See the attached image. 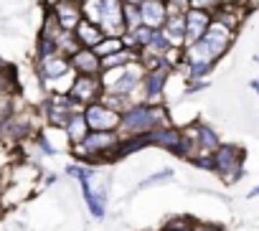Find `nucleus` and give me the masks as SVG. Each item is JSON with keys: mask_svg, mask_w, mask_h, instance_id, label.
Here are the masks:
<instances>
[{"mask_svg": "<svg viewBox=\"0 0 259 231\" xmlns=\"http://www.w3.org/2000/svg\"><path fill=\"white\" fill-rule=\"evenodd\" d=\"M173 125L168 107L160 102H130L122 112H119V137H130V135H145L155 127H165Z\"/></svg>", "mask_w": 259, "mask_h": 231, "instance_id": "nucleus-1", "label": "nucleus"}, {"mask_svg": "<svg viewBox=\"0 0 259 231\" xmlns=\"http://www.w3.org/2000/svg\"><path fill=\"white\" fill-rule=\"evenodd\" d=\"M143 71L145 69L140 66V61H135V64H127V66H119V69H104L99 74V81H102L104 91L119 94L127 102H135V97L140 91Z\"/></svg>", "mask_w": 259, "mask_h": 231, "instance_id": "nucleus-2", "label": "nucleus"}, {"mask_svg": "<svg viewBox=\"0 0 259 231\" xmlns=\"http://www.w3.org/2000/svg\"><path fill=\"white\" fill-rule=\"evenodd\" d=\"M211 158H213V173H216L224 183L231 186V183H236V180L244 175V158H246L244 148L221 143V145L211 153Z\"/></svg>", "mask_w": 259, "mask_h": 231, "instance_id": "nucleus-3", "label": "nucleus"}, {"mask_svg": "<svg viewBox=\"0 0 259 231\" xmlns=\"http://www.w3.org/2000/svg\"><path fill=\"white\" fill-rule=\"evenodd\" d=\"M33 71H36V76L41 81V89L46 94H51V89H54L56 81H64V79L74 76L71 64H69V56H64V54H51V56L36 59L33 61Z\"/></svg>", "mask_w": 259, "mask_h": 231, "instance_id": "nucleus-4", "label": "nucleus"}, {"mask_svg": "<svg viewBox=\"0 0 259 231\" xmlns=\"http://www.w3.org/2000/svg\"><path fill=\"white\" fill-rule=\"evenodd\" d=\"M74 112H81V107L69 94H49L41 102V114H44L46 125L54 127V130H64Z\"/></svg>", "mask_w": 259, "mask_h": 231, "instance_id": "nucleus-5", "label": "nucleus"}, {"mask_svg": "<svg viewBox=\"0 0 259 231\" xmlns=\"http://www.w3.org/2000/svg\"><path fill=\"white\" fill-rule=\"evenodd\" d=\"M79 186H81V196H84V201H87V208H89L92 218L102 221V218L107 216V183L99 180V175H97V170H94V173H92L87 180H81Z\"/></svg>", "mask_w": 259, "mask_h": 231, "instance_id": "nucleus-6", "label": "nucleus"}, {"mask_svg": "<svg viewBox=\"0 0 259 231\" xmlns=\"http://www.w3.org/2000/svg\"><path fill=\"white\" fill-rule=\"evenodd\" d=\"M81 114H84V120H87V127L94 130V132H117L119 130V112L104 107L99 99L92 102V104H87L81 109Z\"/></svg>", "mask_w": 259, "mask_h": 231, "instance_id": "nucleus-7", "label": "nucleus"}, {"mask_svg": "<svg viewBox=\"0 0 259 231\" xmlns=\"http://www.w3.org/2000/svg\"><path fill=\"white\" fill-rule=\"evenodd\" d=\"M99 31L104 36H122L124 28V18H122V0H99V11H97V21Z\"/></svg>", "mask_w": 259, "mask_h": 231, "instance_id": "nucleus-8", "label": "nucleus"}, {"mask_svg": "<svg viewBox=\"0 0 259 231\" xmlns=\"http://www.w3.org/2000/svg\"><path fill=\"white\" fill-rule=\"evenodd\" d=\"M170 74H173V69H170L168 64L145 69V71H143V81H140V89H143V99H140V102H160L163 89H165Z\"/></svg>", "mask_w": 259, "mask_h": 231, "instance_id": "nucleus-9", "label": "nucleus"}, {"mask_svg": "<svg viewBox=\"0 0 259 231\" xmlns=\"http://www.w3.org/2000/svg\"><path fill=\"white\" fill-rule=\"evenodd\" d=\"M104 89H102V81H99V76H87V74H74V81H71V86H69V97L84 109L87 104H92V102H97L99 99V94H102Z\"/></svg>", "mask_w": 259, "mask_h": 231, "instance_id": "nucleus-10", "label": "nucleus"}, {"mask_svg": "<svg viewBox=\"0 0 259 231\" xmlns=\"http://www.w3.org/2000/svg\"><path fill=\"white\" fill-rule=\"evenodd\" d=\"M46 8L51 11V16L61 31H74L76 23L84 18L79 0H46Z\"/></svg>", "mask_w": 259, "mask_h": 231, "instance_id": "nucleus-11", "label": "nucleus"}, {"mask_svg": "<svg viewBox=\"0 0 259 231\" xmlns=\"http://www.w3.org/2000/svg\"><path fill=\"white\" fill-rule=\"evenodd\" d=\"M234 38H236V31H231V28L221 26V23H219V21H213V18H211L208 31L203 33V41L211 46V51L216 54V59H224V56L229 54V49H231Z\"/></svg>", "mask_w": 259, "mask_h": 231, "instance_id": "nucleus-12", "label": "nucleus"}, {"mask_svg": "<svg viewBox=\"0 0 259 231\" xmlns=\"http://www.w3.org/2000/svg\"><path fill=\"white\" fill-rule=\"evenodd\" d=\"M183 21H186V43L183 46H191L198 38H203V33L208 31L211 13L208 11H198V8H186L183 11Z\"/></svg>", "mask_w": 259, "mask_h": 231, "instance_id": "nucleus-13", "label": "nucleus"}, {"mask_svg": "<svg viewBox=\"0 0 259 231\" xmlns=\"http://www.w3.org/2000/svg\"><path fill=\"white\" fill-rule=\"evenodd\" d=\"M71 71L74 74H87V76H99L102 71V59L94 54V49H84L79 46L71 56H69Z\"/></svg>", "mask_w": 259, "mask_h": 231, "instance_id": "nucleus-14", "label": "nucleus"}, {"mask_svg": "<svg viewBox=\"0 0 259 231\" xmlns=\"http://www.w3.org/2000/svg\"><path fill=\"white\" fill-rule=\"evenodd\" d=\"M138 8H140L143 26H148L153 31L163 28V23L168 18V3H165V0H140Z\"/></svg>", "mask_w": 259, "mask_h": 231, "instance_id": "nucleus-15", "label": "nucleus"}, {"mask_svg": "<svg viewBox=\"0 0 259 231\" xmlns=\"http://www.w3.org/2000/svg\"><path fill=\"white\" fill-rule=\"evenodd\" d=\"M148 135H150V145H155V148H165V150H170L173 155L181 153V127H176V125H165V127H155V130H150Z\"/></svg>", "mask_w": 259, "mask_h": 231, "instance_id": "nucleus-16", "label": "nucleus"}, {"mask_svg": "<svg viewBox=\"0 0 259 231\" xmlns=\"http://www.w3.org/2000/svg\"><path fill=\"white\" fill-rule=\"evenodd\" d=\"M160 33L165 36V41L170 46L183 49V43H186V21H183V13H168Z\"/></svg>", "mask_w": 259, "mask_h": 231, "instance_id": "nucleus-17", "label": "nucleus"}, {"mask_svg": "<svg viewBox=\"0 0 259 231\" xmlns=\"http://www.w3.org/2000/svg\"><path fill=\"white\" fill-rule=\"evenodd\" d=\"M74 38H76V43H79V46H84V49H94V46L104 38V33L99 31V26H97V23H92V21L81 18V21L76 23V28H74Z\"/></svg>", "mask_w": 259, "mask_h": 231, "instance_id": "nucleus-18", "label": "nucleus"}, {"mask_svg": "<svg viewBox=\"0 0 259 231\" xmlns=\"http://www.w3.org/2000/svg\"><path fill=\"white\" fill-rule=\"evenodd\" d=\"M193 130H196V143H198V155L201 153H213L219 145H221V137L219 132L206 125V122H193Z\"/></svg>", "mask_w": 259, "mask_h": 231, "instance_id": "nucleus-19", "label": "nucleus"}, {"mask_svg": "<svg viewBox=\"0 0 259 231\" xmlns=\"http://www.w3.org/2000/svg\"><path fill=\"white\" fill-rule=\"evenodd\" d=\"M64 135H66V140H69L71 145L81 143V140L89 135V127H87V120H84V114H81V112H74V114H71L69 125L64 127Z\"/></svg>", "mask_w": 259, "mask_h": 231, "instance_id": "nucleus-20", "label": "nucleus"}, {"mask_svg": "<svg viewBox=\"0 0 259 231\" xmlns=\"http://www.w3.org/2000/svg\"><path fill=\"white\" fill-rule=\"evenodd\" d=\"M138 61V51H133V49H122V51H117V54H109V56H104L102 59V71L104 69H119V66H127V64H135ZM99 71V74H102Z\"/></svg>", "mask_w": 259, "mask_h": 231, "instance_id": "nucleus-21", "label": "nucleus"}, {"mask_svg": "<svg viewBox=\"0 0 259 231\" xmlns=\"http://www.w3.org/2000/svg\"><path fill=\"white\" fill-rule=\"evenodd\" d=\"M124 49V43H122V36H104L97 46H94V54L99 56V59H104V56H109V54H117V51H122Z\"/></svg>", "mask_w": 259, "mask_h": 231, "instance_id": "nucleus-22", "label": "nucleus"}, {"mask_svg": "<svg viewBox=\"0 0 259 231\" xmlns=\"http://www.w3.org/2000/svg\"><path fill=\"white\" fill-rule=\"evenodd\" d=\"M196 223H198V221L191 218V216H173V218H168L158 231H193Z\"/></svg>", "mask_w": 259, "mask_h": 231, "instance_id": "nucleus-23", "label": "nucleus"}, {"mask_svg": "<svg viewBox=\"0 0 259 231\" xmlns=\"http://www.w3.org/2000/svg\"><path fill=\"white\" fill-rule=\"evenodd\" d=\"M122 18H124V28H127V31L143 26V21H140V8H138L135 3H122Z\"/></svg>", "mask_w": 259, "mask_h": 231, "instance_id": "nucleus-24", "label": "nucleus"}, {"mask_svg": "<svg viewBox=\"0 0 259 231\" xmlns=\"http://www.w3.org/2000/svg\"><path fill=\"white\" fill-rule=\"evenodd\" d=\"M99 102H102L104 107L114 109V112H122V109L130 104L124 97H119V94H112V91H102V94H99Z\"/></svg>", "mask_w": 259, "mask_h": 231, "instance_id": "nucleus-25", "label": "nucleus"}, {"mask_svg": "<svg viewBox=\"0 0 259 231\" xmlns=\"http://www.w3.org/2000/svg\"><path fill=\"white\" fill-rule=\"evenodd\" d=\"M51 54H59L56 41H54V38H44V36H38V41H36V59H41V56H51Z\"/></svg>", "mask_w": 259, "mask_h": 231, "instance_id": "nucleus-26", "label": "nucleus"}, {"mask_svg": "<svg viewBox=\"0 0 259 231\" xmlns=\"http://www.w3.org/2000/svg\"><path fill=\"white\" fill-rule=\"evenodd\" d=\"M170 178H173V170H170V168H165V170H160V173H153L150 178L140 180V188H153V186H158V183H165V180H170Z\"/></svg>", "mask_w": 259, "mask_h": 231, "instance_id": "nucleus-27", "label": "nucleus"}, {"mask_svg": "<svg viewBox=\"0 0 259 231\" xmlns=\"http://www.w3.org/2000/svg\"><path fill=\"white\" fill-rule=\"evenodd\" d=\"M92 173H94V170H92L89 165H84V163H79V165H66V175L76 178L79 183H81V180H87Z\"/></svg>", "mask_w": 259, "mask_h": 231, "instance_id": "nucleus-28", "label": "nucleus"}, {"mask_svg": "<svg viewBox=\"0 0 259 231\" xmlns=\"http://www.w3.org/2000/svg\"><path fill=\"white\" fill-rule=\"evenodd\" d=\"M36 148H38L44 155H49V158H51V155H59V148H54V145L49 143L46 132H38V135H36Z\"/></svg>", "mask_w": 259, "mask_h": 231, "instance_id": "nucleus-29", "label": "nucleus"}, {"mask_svg": "<svg viewBox=\"0 0 259 231\" xmlns=\"http://www.w3.org/2000/svg\"><path fill=\"white\" fill-rule=\"evenodd\" d=\"M219 6H221L219 0H188V8H198V11H208V13H213Z\"/></svg>", "mask_w": 259, "mask_h": 231, "instance_id": "nucleus-30", "label": "nucleus"}, {"mask_svg": "<svg viewBox=\"0 0 259 231\" xmlns=\"http://www.w3.org/2000/svg\"><path fill=\"white\" fill-rule=\"evenodd\" d=\"M191 163H193L196 168H201V170H213V158H211V153H201V155H196Z\"/></svg>", "mask_w": 259, "mask_h": 231, "instance_id": "nucleus-31", "label": "nucleus"}, {"mask_svg": "<svg viewBox=\"0 0 259 231\" xmlns=\"http://www.w3.org/2000/svg\"><path fill=\"white\" fill-rule=\"evenodd\" d=\"M168 3V13H183L188 8V0H165Z\"/></svg>", "mask_w": 259, "mask_h": 231, "instance_id": "nucleus-32", "label": "nucleus"}, {"mask_svg": "<svg viewBox=\"0 0 259 231\" xmlns=\"http://www.w3.org/2000/svg\"><path fill=\"white\" fill-rule=\"evenodd\" d=\"M203 89H208V81H206V79L188 81V86H186V94H196V91H203Z\"/></svg>", "mask_w": 259, "mask_h": 231, "instance_id": "nucleus-33", "label": "nucleus"}, {"mask_svg": "<svg viewBox=\"0 0 259 231\" xmlns=\"http://www.w3.org/2000/svg\"><path fill=\"white\" fill-rule=\"evenodd\" d=\"M193 231H226V228L219 226V223H196Z\"/></svg>", "mask_w": 259, "mask_h": 231, "instance_id": "nucleus-34", "label": "nucleus"}, {"mask_svg": "<svg viewBox=\"0 0 259 231\" xmlns=\"http://www.w3.org/2000/svg\"><path fill=\"white\" fill-rule=\"evenodd\" d=\"M251 89H254V91L259 94V81H251Z\"/></svg>", "mask_w": 259, "mask_h": 231, "instance_id": "nucleus-35", "label": "nucleus"}, {"mask_svg": "<svg viewBox=\"0 0 259 231\" xmlns=\"http://www.w3.org/2000/svg\"><path fill=\"white\" fill-rule=\"evenodd\" d=\"M122 3H135V6H138V3H140V0H122Z\"/></svg>", "mask_w": 259, "mask_h": 231, "instance_id": "nucleus-36", "label": "nucleus"}]
</instances>
